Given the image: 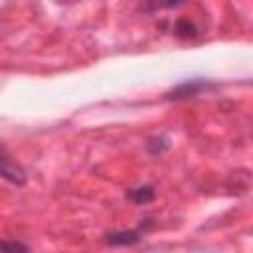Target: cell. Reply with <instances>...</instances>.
<instances>
[{
	"label": "cell",
	"mask_w": 253,
	"mask_h": 253,
	"mask_svg": "<svg viewBox=\"0 0 253 253\" xmlns=\"http://www.w3.org/2000/svg\"><path fill=\"white\" fill-rule=\"evenodd\" d=\"M208 87H210V83L204 81V79H190V81H184V83H180L178 87H174V89L170 91V97H174V99L194 97V95H198L200 91H204V89H208Z\"/></svg>",
	"instance_id": "obj_1"
},
{
	"label": "cell",
	"mask_w": 253,
	"mask_h": 253,
	"mask_svg": "<svg viewBox=\"0 0 253 253\" xmlns=\"http://www.w3.org/2000/svg\"><path fill=\"white\" fill-rule=\"evenodd\" d=\"M2 176L8 180V182H12V184H24V180H26V176H24V170L16 164V162H12V158L8 156V152H6V148L2 150Z\"/></svg>",
	"instance_id": "obj_2"
},
{
	"label": "cell",
	"mask_w": 253,
	"mask_h": 253,
	"mask_svg": "<svg viewBox=\"0 0 253 253\" xmlns=\"http://www.w3.org/2000/svg\"><path fill=\"white\" fill-rule=\"evenodd\" d=\"M138 241V231H117L107 235V243L111 245H132Z\"/></svg>",
	"instance_id": "obj_3"
},
{
	"label": "cell",
	"mask_w": 253,
	"mask_h": 253,
	"mask_svg": "<svg viewBox=\"0 0 253 253\" xmlns=\"http://www.w3.org/2000/svg\"><path fill=\"white\" fill-rule=\"evenodd\" d=\"M128 198L134 202V204H146L154 198V190L152 186H140V188H134L128 192Z\"/></svg>",
	"instance_id": "obj_4"
},
{
	"label": "cell",
	"mask_w": 253,
	"mask_h": 253,
	"mask_svg": "<svg viewBox=\"0 0 253 253\" xmlns=\"http://www.w3.org/2000/svg\"><path fill=\"white\" fill-rule=\"evenodd\" d=\"M2 253H30V249H28L22 241L6 239V241L2 243Z\"/></svg>",
	"instance_id": "obj_5"
},
{
	"label": "cell",
	"mask_w": 253,
	"mask_h": 253,
	"mask_svg": "<svg viewBox=\"0 0 253 253\" xmlns=\"http://www.w3.org/2000/svg\"><path fill=\"white\" fill-rule=\"evenodd\" d=\"M176 32L180 36H194V24H190L188 20H182V22H178Z\"/></svg>",
	"instance_id": "obj_6"
}]
</instances>
